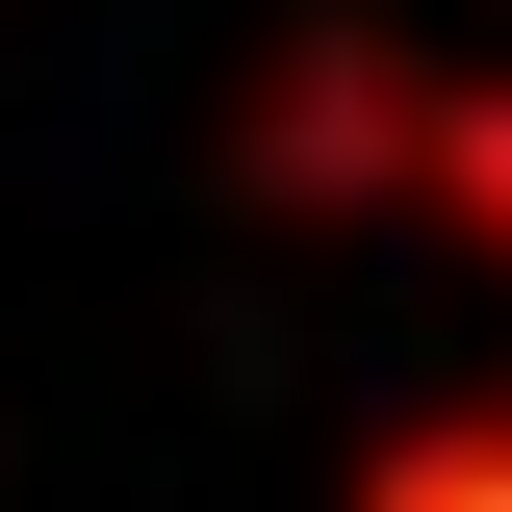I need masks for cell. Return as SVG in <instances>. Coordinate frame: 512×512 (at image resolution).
<instances>
[{
  "instance_id": "2",
  "label": "cell",
  "mask_w": 512,
  "mask_h": 512,
  "mask_svg": "<svg viewBox=\"0 0 512 512\" xmlns=\"http://www.w3.org/2000/svg\"><path fill=\"white\" fill-rule=\"evenodd\" d=\"M359 512H512V384H436L359 436Z\"/></svg>"
},
{
  "instance_id": "3",
  "label": "cell",
  "mask_w": 512,
  "mask_h": 512,
  "mask_svg": "<svg viewBox=\"0 0 512 512\" xmlns=\"http://www.w3.org/2000/svg\"><path fill=\"white\" fill-rule=\"evenodd\" d=\"M436 231L512 256V77H461V128H436Z\"/></svg>"
},
{
  "instance_id": "1",
  "label": "cell",
  "mask_w": 512,
  "mask_h": 512,
  "mask_svg": "<svg viewBox=\"0 0 512 512\" xmlns=\"http://www.w3.org/2000/svg\"><path fill=\"white\" fill-rule=\"evenodd\" d=\"M436 128H461V77H410V26H282V77H256V128H231V180L256 205H308V231H410L436 205Z\"/></svg>"
}]
</instances>
